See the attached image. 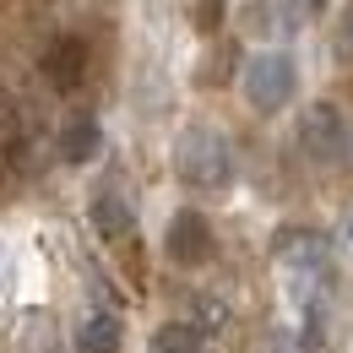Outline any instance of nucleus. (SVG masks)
<instances>
[{"label":"nucleus","instance_id":"obj_8","mask_svg":"<svg viewBox=\"0 0 353 353\" xmlns=\"http://www.w3.org/2000/svg\"><path fill=\"white\" fill-rule=\"evenodd\" d=\"M92 223H98V234L103 239H120V234H131V201L120 196V190H98L92 196Z\"/></svg>","mask_w":353,"mask_h":353},{"label":"nucleus","instance_id":"obj_1","mask_svg":"<svg viewBox=\"0 0 353 353\" xmlns=\"http://www.w3.org/2000/svg\"><path fill=\"white\" fill-rule=\"evenodd\" d=\"M174 174L190 190H223L234 179V147L228 136H218L212 125H190L174 141Z\"/></svg>","mask_w":353,"mask_h":353},{"label":"nucleus","instance_id":"obj_17","mask_svg":"<svg viewBox=\"0 0 353 353\" xmlns=\"http://www.w3.org/2000/svg\"><path fill=\"white\" fill-rule=\"evenodd\" d=\"M348 239H353V218H348Z\"/></svg>","mask_w":353,"mask_h":353},{"label":"nucleus","instance_id":"obj_9","mask_svg":"<svg viewBox=\"0 0 353 353\" xmlns=\"http://www.w3.org/2000/svg\"><path fill=\"white\" fill-rule=\"evenodd\" d=\"M114 348H120V315L92 310L82 321V332H77V353H114Z\"/></svg>","mask_w":353,"mask_h":353},{"label":"nucleus","instance_id":"obj_2","mask_svg":"<svg viewBox=\"0 0 353 353\" xmlns=\"http://www.w3.org/2000/svg\"><path fill=\"white\" fill-rule=\"evenodd\" d=\"M299 141H305L310 158H321V163H337V158H348V120L332 109V103H310L305 114H299Z\"/></svg>","mask_w":353,"mask_h":353},{"label":"nucleus","instance_id":"obj_13","mask_svg":"<svg viewBox=\"0 0 353 353\" xmlns=\"http://www.w3.org/2000/svg\"><path fill=\"white\" fill-rule=\"evenodd\" d=\"M190 22H196L201 33H212L223 22V0H190Z\"/></svg>","mask_w":353,"mask_h":353},{"label":"nucleus","instance_id":"obj_12","mask_svg":"<svg viewBox=\"0 0 353 353\" xmlns=\"http://www.w3.org/2000/svg\"><path fill=\"white\" fill-rule=\"evenodd\" d=\"M201 343H207V332L201 326H185V321L152 332V353H201Z\"/></svg>","mask_w":353,"mask_h":353},{"label":"nucleus","instance_id":"obj_10","mask_svg":"<svg viewBox=\"0 0 353 353\" xmlns=\"http://www.w3.org/2000/svg\"><path fill=\"white\" fill-rule=\"evenodd\" d=\"M11 353H54V321H49L44 310H28V315L17 321Z\"/></svg>","mask_w":353,"mask_h":353},{"label":"nucleus","instance_id":"obj_4","mask_svg":"<svg viewBox=\"0 0 353 353\" xmlns=\"http://www.w3.org/2000/svg\"><path fill=\"white\" fill-rule=\"evenodd\" d=\"M272 261L283 266L288 277L315 272V266H332V261H326V239H321L315 228H283V234L272 239Z\"/></svg>","mask_w":353,"mask_h":353},{"label":"nucleus","instance_id":"obj_11","mask_svg":"<svg viewBox=\"0 0 353 353\" xmlns=\"http://www.w3.org/2000/svg\"><path fill=\"white\" fill-rule=\"evenodd\" d=\"M98 141H103V136H98L92 120H71V125L60 131V158H65V163H88V158H98Z\"/></svg>","mask_w":353,"mask_h":353},{"label":"nucleus","instance_id":"obj_14","mask_svg":"<svg viewBox=\"0 0 353 353\" xmlns=\"http://www.w3.org/2000/svg\"><path fill=\"white\" fill-rule=\"evenodd\" d=\"M196 310H201V332H212V326H223V305H218V299H201Z\"/></svg>","mask_w":353,"mask_h":353},{"label":"nucleus","instance_id":"obj_3","mask_svg":"<svg viewBox=\"0 0 353 353\" xmlns=\"http://www.w3.org/2000/svg\"><path fill=\"white\" fill-rule=\"evenodd\" d=\"M245 98L256 109H283L294 98V60L288 54H256L245 65Z\"/></svg>","mask_w":353,"mask_h":353},{"label":"nucleus","instance_id":"obj_15","mask_svg":"<svg viewBox=\"0 0 353 353\" xmlns=\"http://www.w3.org/2000/svg\"><path fill=\"white\" fill-rule=\"evenodd\" d=\"M337 33H343V49L353 54V0H348V11H343V28H337Z\"/></svg>","mask_w":353,"mask_h":353},{"label":"nucleus","instance_id":"obj_5","mask_svg":"<svg viewBox=\"0 0 353 353\" xmlns=\"http://www.w3.org/2000/svg\"><path fill=\"white\" fill-rule=\"evenodd\" d=\"M169 256H174L179 266L212 261V228L201 223V212H179V218L169 223Z\"/></svg>","mask_w":353,"mask_h":353},{"label":"nucleus","instance_id":"obj_7","mask_svg":"<svg viewBox=\"0 0 353 353\" xmlns=\"http://www.w3.org/2000/svg\"><path fill=\"white\" fill-rule=\"evenodd\" d=\"M299 11H305L299 0H256L250 6V33H266V39L272 33H294L299 28Z\"/></svg>","mask_w":353,"mask_h":353},{"label":"nucleus","instance_id":"obj_16","mask_svg":"<svg viewBox=\"0 0 353 353\" xmlns=\"http://www.w3.org/2000/svg\"><path fill=\"white\" fill-rule=\"evenodd\" d=\"M0 288H6V250H0Z\"/></svg>","mask_w":353,"mask_h":353},{"label":"nucleus","instance_id":"obj_6","mask_svg":"<svg viewBox=\"0 0 353 353\" xmlns=\"http://www.w3.org/2000/svg\"><path fill=\"white\" fill-rule=\"evenodd\" d=\"M44 77H49V88H60V92L82 88V77H88V49H82V39H54L44 49Z\"/></svg>","mask_w":353,"mask_h":353},{"label":"nucleus","instance_id":"obj_18","mask_svg":"<svg viewBox=\"0 0 353 353\" xmlns=\"http://www.w3.org/2000/svg\"><path fill=\"white\" fill-rule=\"evenodd\" d=\"M315 6H321V0H315Z\"/></svg>","mask_w":353,"mask_h":353}]
</instances>
